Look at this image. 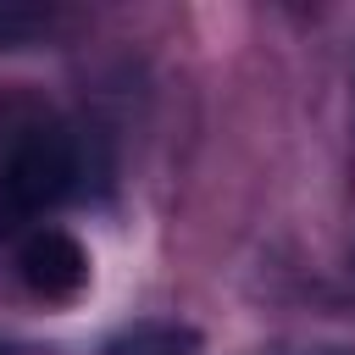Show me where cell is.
I'll return each mask as SVG.
<instances>
[{"label": "cell", "mask_w": 355, "mask_h": 355, "mask_svg": "<svg viewBox=\"0 0 355 355\" xmlns=\"http://www.w3.org/2000/svg\"><path fill=\"white\" fill-rule=\"evenodd\" d=\"M55 28H67V11H55V6H17V0H0V50L44 44Z\"/></svg>", "instance_id": "277c9868"}, {"label": "cell", "mask_w": 355, "mask_h": 355, "mask_svg": "<svg viewBox=\"0 0 355 355\" xmlns=\"http://www.w3.org/2000/svg\"><path fill=\"white\" fill-rule=\"evenodd\" d=\"M17 277L39 300H72L89 283V250L67 227L44 222V227H33V233L17 239Z\"/></svg>", "instance_id": "7a4b0ae2"}, {"label": "cell", "mask_w": 355, "mask_h": 355, "mask_svg": "<svg viewBox=\"0 0 355 355\" xmlns=\"http://www.w3.org/2000/svg\"><path fill=\"white\" fill-rule=\"evenodd\" d=\"M100 355H200V333L189 322L155 316V322H133V327L111 333L100 344Z\"/></svg>", "instance_id": "3957f363"}, {"label": "cell", "mask_w": 355, "mask_h": 355, "mask_svg": "<svg viewBox=\"0 0 355 355\" xmlns=\"http://www.w3.org/2000/svg\"><path fill=\"white\" fill-rule=\"evenodd\" d=\"M0 355H6V349H0Z\"/></svg>", "instance_id": "5b68a950"}, {"label": "cell", "mask_w": 355, "mask_h": 355, "mask_svg": "<svg viewBox=\"0 0 355 355\" xmlns=\"http://www.w3.org/2000/svg\"><path fill=\"white\" fill-rule=\"evenodd\" d=\"M78 178H83L78 133L50 116L22 122L0 161V233L22 239V233L44 227V216L78 189Z\"/></svg>", "instance_id": "6da1fadb"}]
</instances>
